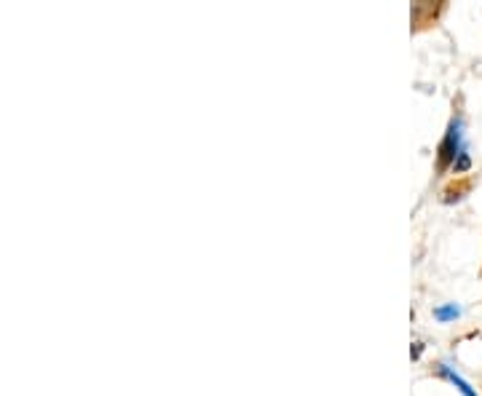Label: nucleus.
Wrapping results in <instances>:
<instances>
[{"label":"nucleus","mask_w":482,"mask_h":396,"mask_svg":"<svg viewBox=\"0 0 482 396\" xmlns=\"http://www.w3.org/2000/svg\"><path fill=\"white\" fill-rule=\"evenodd\" d=\"M467 155V134H464V118L456 115L439 143V150H437V166L439 169H447V166H456L458 158Z\"/></svg>","instance_id":"nucleus-1"},{"label":"nucleus","mask_w":482,"mask_h":396,"mask_svg":"<svg viewBox=\"0 0 482 396\" xmlns=\"http://www.w3.org/2000/svg\"><path fill=\"white\" fill-rule=\"evenodd\" d=\"M434 372H437L439 378H445L447 383H453V386L458 389V394H461V396H477V391H475V386H472L469 381H464V378H461V375H458V372H456V370H453L450 364L439 361V364L434 367Z\"/></svg>","instance_id":"nucleus-2"},{"label":"nucleus","mask_w":482,"mask_h":396,"mask_svg":"<svg viewBox=\"0 0 482 396\" xmlns=\"http://www.w3.org/2000/svg\"><path fill=\"white\" fill-rule=\"evenodd\" d=\"M458 316H461V308H458L456 302H442V305L434 308V319H437L439 324H450V322H456Z\"/></svg>","instance_id":"nucleus-3"},{"label":"nucleus","mask_w":482,"mask_h":396,"mask_svg":"<svg viewBox=\"0 0 482 396\" xmlns=\"http://www.w3.org/2000/svg\"><path fill=\"white\" fill-rule=\"evenodd\" d=\"M469 166H472V158H469V153H467V155H461V158H458V163H456L453 169H456V174H461V172H467Z\"/></svg>","instance_id":"nucleus-4"},{"label":"nucleus","mask_w":482,"mask_h":396,"mask_svg":"<svg viewBox=\"0 0 482 396\" xmlns=\"http://www.w3.org/2000/svg\"><path fill=\"white\" fill-rule=\"evenodd\" d=\"M421 353H424V343H413V348H410V359H413V361H418V359H421Z\"/></svg>","instance_id":"nucleus-5"}]
</instances>
